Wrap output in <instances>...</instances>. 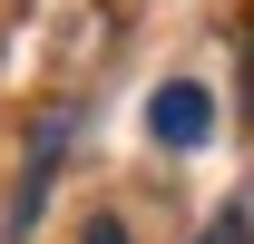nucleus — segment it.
<instances>
[{
    "mask_svg": "<svg viewBox=\"0 0 254 244\" xmlns=\"http://www.w3.org/2000/svg\"><path fill=\"white\" fill-rule=\"evenodd\" d=\"M78 244H127V225H118V215H88V235H78Z\"/></svg>",
    "mask_w": 254,
    "mask_h": 244,
    "instance_id": "3",
    "label": "nucleus"
},
{
    "mask_svg": "<svg viewBox=\"0 0 254 244\" xmlns=\"http://www.w3.org/2000/svg\"><path fill=\"white\" fill-rule=\"evenodd\" d=\"M68 147V108H49V127H39V156H30V176H20V195H10V244L39 225V205H49V166H59Z\"/></svg>",
    "mask_w": 254,
    "mask_h": 244,
    "instance_id": "2",
    "label": "nucleus"
},
{
    "mask_svg": "<svg viewBox=\"0 0 254 244\" xmlns=\"http://www.w3.org/2000/svg\"><path fill=\"white\" fill-rule=\"evenodd\" d=\"M147 137H157V147H205V137H215V98L195 88V78H166V88L147 98Z\"/></svg>",
    "mask_w": 254,
    "mask_h": 244,
    "instance_id": "1",
    "label": "nucleus"
},
{
    "mask_svg": "<svg viewBox=\"0 0 254 244\" xmlns=\"http://www.w3.org/2000/svg\"><path fill=\"white\" fill-rule=\"evenodd\" d=\"M235 225H245V244H254V195H245V205H235Z\"/></svg>",
    "mask_w": 254,
    "mask_h": 244,
    "instance_id": "5",
    "label": "nucleus"
},
{
    "mask_svg": "<svg viewBox=\"0 0 254 244\" xmlns=\"http://www.w3.org/2000/svg\"><path fill=\"white\" fill-rule=\"evenodd\" d=\"M245 108H254V39H245Z\"/></svg>",
    "mask_w": 254,
    "mask_h": 244,
    "instance_id": "6",
    "label": "nucleus"
},
{
    "mask_svg": "<svg viewBox=\"0 0 254 244\" xmlns=\"http://www.w3.org/2000/svg\"><path fill=\"white\" fill-rule=\"evenodd\" d=\"M195 244H245V225H235V215H215V225H205Z\"/></svg>",
    "mask_w": 254,
    "mask_h": 244,
    "instance_id": "4",
    "label": "nucleus"
}]
</instances>
